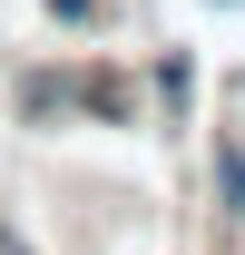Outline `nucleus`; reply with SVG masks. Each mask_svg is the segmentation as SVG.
Returning a JSON list of instances; mask_svg holds the SVG:
<instances>
[{
	"label": "nucleus",
	"instance_id": "f257e3e1",
	"mask_svg": "<svg viewBox=\"0 0 245 255\" xmlns=\"http://www.w3.org/2000/svg\"><path fill=\"white\" fill-rule=\"evenodd\" d=\"M20 108H30V118H49V108H89V118H127V108H137V89H127V79H108V69H89V79H49V69H39L30 89H20Z\"/></svg>",
	"mask_w": 245,
	"mask_h": 255
},
{
	"label": "nucleus",
	"instance_id": "f03ea898",
	"mask_svg": "<svg viewBox=\"0 0 245 255\" xmlns=\"http://www.w3.org/2000/svg\"><path fill=\"white\" fill-rule=\"evenodd\" d=\"M216 196H226V216H245V137L236 128L216 137Z\"/></svg>",
	"mask_w": 245,
	"mask_h": 255
},
{
	"label": "nucleus",
	"instance_id": "7ed1b4c3",
	"mask_svg": "<svg viewBox=\"0 0 245 255\" xmlns=\"http://www.w3.org/2000/svg\"><path fill=\"white\" fill-rule=\"evenodd\" d=\"M186 89H196V69L167 49V59H157V108H167V118H186Z\"/></svg>",
	"mask_w": 245,
	"mask_h": 255
},
{
	"label": "nucleus",
	"instance_id": "20e7f679",
	"mask_svg": "<svg viewBox=\"0 0 245 255\" xmlns=\"http://www.w3.org/2000/svg\"><path fill=\"white\" fill-rule=\"evenodd\" d=\"M49 10H59L69 30H98V20H108V0H49Z\"/></svg>",
	"mask_w": 245,
	"mask_h": 255
}]
</instances>
